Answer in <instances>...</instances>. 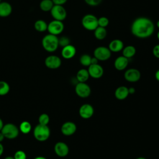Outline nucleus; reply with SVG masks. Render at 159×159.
Returning <instances> with one entry per match:
<instances>
[{
	"label": "nucleus",
	"mask_w": 159,
	"mask_h": 159,
	"mask_svg": "<svg viewBox=\"0 0 159 159\" xmlns=\"http://www.w3.org/2000/svg\"><path fill=\"white\" fill-rule=\"evenodd\" d=\"M132 34L139 39H146L154 32L155 25L152 20L145 17L136 18L130 27Z\"/></svg>",
	"instance_id": "f257e3e1"
},
{
	"label": "nucleus",
	"mask_w": 159,
	"mask_h": 159,
	"mask_svg": "<svg viewBox=\"0 0 159 159\" xmlns=\"http://www.w3.org/2000/svg\"><path fill=\"white\" fill-rule=\"evenodd\" d=\"M42 45L45 51L50 53L54 52L59 47L58 37L50 34H47L42 40Z\"/></svg>",
	"instance_id": "f03ea898"
},
{
	"label": "nucleus",
	"mask_w": 159,
	"mask_h": 159,
	"mask_svg": "<svg viewBox=\"0 0 159 159\" xmlns=\"http://www.w3.org/2000/svg\"><path fill=\"white\" fill-rule=\"evenodd\" d=\"M34 138L39 142H44L48 139L50 136V129L48 125L41 124L37 125L33 131Z\"/></svg>",
	"instance_id": "7ed1b4c3"
},
{
	"label": "nucleus",
	"mask_w": 159,
	"mask_h": 159,
	"mask_svg": "<svg viewBox=\"0 0 159 159\" xmlns=\"http://www.w3.org/2000/svg\"><path fill=\"white\" fill-rule=\"evenodd\" d=\"M81 24L86 30L94 31L98 27V18L92 14H87L83 17Z\"/></svg>",
	"instance_id": "20e7f679"
},
{
	"label": "nucleus",
	"mask_w": 159,
	"mask_h": 159,
	"mask_svg": "<svg viewBox=\"0 0 159 159\" xmlns=\"http://www.w3.org/2000/svg\"><path fill=\"white\" fill-rule=\"evenodd\" d=\"M1 132L5 138L7 139H14L17 138L19 134V129L14 124L7 123L4 125Z\"/></svg>",
	"instance_id": "39448f33"
},
{
	"label": "nucleus",
	"mask_w": 159,
	"mask_h": 159,
	"mask_svg": "<svg viewBox=\"0 0 159 159\" xmlns=\"http://www.w3.org/2000/svg\"><path fill=\"white\" fill-rule=\"evenodd\" d=\"M50 12L52 17L54 20L63 21L66 19L67 16L66 11L63 5L54 4Z\"/></svg>",
	"instance_id": "423d86ee"
},
{
	"label": "nucleus",
	"mask_w": 159,
	"mask_h": 159,
	"mask_svg": "<svg viewBox=\"0 0 159 159\" xmlns=\"http://www.w3.org/2000/svg\"><path fill=\"white\" fill-rule=\"evenodd\" d=\"M93 55L99 61H106L111 58V52L108 47L99 46L94 49Z\"/></svg>",
	"instance_id": "0eeeda50"
},
{
	"label": "nucleus",
	"mask_w": 159,
	"mask_h": 159,
	"mask_svg": "<svg viewBox=\"0 0 159 159\" xmlns=\"http://www.w3.org/2000/svg\"><path fill=\"white\" fill-rule=\"evenodd\" d=\"M75 91L77 96L81 98H87L91 93L90 86L86 83L78 82L75 86Z\"/></svg>",
	"instance_id": "6e6552de"
},
{
	"label": "nucleus",
	"mask_w": 159,
	"mask_h": 159,
	"mask_svg": "<svg viewBox=\"0 0 159 159\" xmlns=\"http://www.w3.org/2000/svg\"><path fill=\"white\" fill-rule=\"evenodd\" d=\"M64 30V24L63 21L53 20L48 24L47 31L49 34L58 35L63 32Z\"/></svg>",
	"instance_id": "1a4fd4ad"
},
{
	"label": "nucleus",
	"mask_w": 159,
	"mask_h": 159,
	"mask_svg": "<svg viewBox=\"0 0 159 159\" xmlns=\"http://www.w3.org/2000/svg\"><path fill=\"white\" fill-rule=\"evenodd\" d=\"M45 65L49 69L55 70L60 67L61 65V58L54 55H49L45 59Z\"/></svg>",
	"instance_id": "9d476101"
},
{
	"label": "nucleus",
	"mask_w": 159,
	"mask_h": 159,
	"mask_svg": "<svg viewBox=\"0 0 159 159\" xmlns=\"http://www.w3.org/2000/svg\"><path fill=\"white\" fill-rule=\"evenodd\" d=\"M124 77L128 82L135 83L140 79L141 73L140 71L136 68H129L125 71Z\"/></svg>",
	"instance_id": "9b49d317"
},
{
	"label": "nucleus",
	"mask_w": 159,
	"mask_h": 159,
	"mask_svg": "<svg viewBox=\"0 0 159 159\" xmlns=\"http://www.w3.org/2000/svg\"><path fill=\"white\" fill-rule=\"evenodd\" d=\"M94 112V107L90 104H84L79 109L80 116L84 119H88L93 117Z\"/></svg>",
	"instance_id": "f8f14e48"
},
{
	"label": "nucleus",
	"mask_w": 159,
	"mask_h": 159,
	"mask_svg": "<svg viewBox=\"0 0 159 159\" xmlns=\"http://www.w3.org/2000/svg\"><path fill=\"white\" fill-rule=\"evenodd\" d=\"M88 73L90 77L94 79L101 78L104 74V69L99 64L90 65L88 68Z\"/></svg>",
	"instance_id": "ddd939ff"
},
{
	"label": "nucleus",
	"mask_w": 159,
	"mask_h": 159,
	"mask_svg": "<svg viewBox=\"0 0 159 159\" xmlns=\"http://www.w3.org/2000/svg\"><path fill=\"white\" fill-rule=\"evenodd\" d=\"M54 152L59 157H65L69 153V147L63 142H58L54 146Z\"/></svg>",
	"instance_id": "4468645a"
},
{
	"label": "nucleus",
	"mask_w": 159,
	"mask_h": 159,
	"mask_svg": "<svg viewBox=\"0 0 159 159\" xmlns=\"http://www.w3.org/2000/svg\"><path fill=\"white\" fill-rule=\"evenodd\" d=\"M77 129L75 123L71 121H66L64 122L61 127V132L65 136H70L73 135Z\"/></svg>",
	"instance_id": "2eb2a0df"
},
{
	"label": "nucleus",
	"mask_w": 159,
	"mask_h": 159,
	"mask_svg": "<svg viewBox=\"0 0 159 159\" xmlns=\"http://www.w3.org/2000/svg\"><path fill=\"white\" fill-rule=\"evenodd\" d=\"M76 53V49L73 45L69 44L62 48L61 55L65 59L69 60L75 57Z\"/></svg>",
	"instance_id": "dca6fc26"
},
{
	"label": "nucleus",
	"mask_w": 159,
	"mask_h": 159,
	"mask_svg": "<svg viewBox=\"0 0 159 159\" xmlns=\"http://www.w3.org/2000/svg\"><path fill=\"white\" fill-rule=\"evenodd\" d=\"M129 64V59L123 55L119 56L116 58L114 62V68L118 71L125 70Z\"/></svg>",
	"instance_id": "f3484780"
},
{
	"label": "nucleus",
	"mask_w": 159,
	"mask_h": 159,
	"mask_svg": "<svg viewBox=\"0 0 159 159\" xmlns=\"http://www.w3.org/2000/svg\"><path fill=\"white\" fill-rule=\"evenodd\" d=\"M124 47L123 42L120 39H114L110 42L108 48L111 52H119Z\"/></svg>",
	"instance_id": "a211bd4d"
},
{
	"label": "nucleus",
	"mask_w": 159,
	"mask_h": 159,
	"mask_svg": "<svg viewBox=\"0 0 159 159\" xmlns=\"http://www.w3.org/2000/svg\"><path fill=\"white\" fill-rule=\"evenodd\" d=\"M12 11V7L10 3L8 2H0V17H6L9 16Z\"/></svg>",
	"instance_id": "6ab92c4d"
},
{
	"label": "nucleus",
	"mask_w": 159,
	"mask_h": 159,
	"mask_svg": "<svg viewBox=\"0 0 159 159\" xmlns=\"http://www.w3.org/2000/svg\"><path fill=\"white\" fill-rule=\"evenodd\" d=\"M129 89L127 86H119L114 92V96L118 100H124L129 96Z\"/></svg>",
	"instance_id": "aec40b11"
},
{
	"label": "nucleus",
	"mask_w": 159,
	"mask_h": 159,
	"mask_svg": "<svg viewBox=\"0 0 159 159\" xmlns=\"http://www.w3.org/2000/svg\"><path fill=\"white\" fill-rule=\"evenodd\" d=\"M90 77L89 74L87 69L81 68L76 73V78L78 82L81 83H86L89 78Z\"/></svg>",
	"instance_id": "412c9836"
},
{
	"label": "nucleus",
	"mask_w": 159,
	"mask_h": 159,
	"mask_svg": "<svg viewBox=\"0 0 159 159\" xmlns=\"http://www.w3.org/2000/svg\"><path fill=\"white\" fill-rule=\"evenodd\" d=\"M122 55L128 59L133 57L136 53V48L134 46L129 45L123 48Z\"/></svg>",
	"instance_id": "4be33fe9"
},
{
	"label": "nucleus",
	"mask_w": 159,
	"mask_h": 159,
	"mask_svg": "<svg viewBox=\"0 0 159 159\" xmlns=\"http://www.w3.org/2000/svg\"><path fill=\"white\" fill-rule=\"evenodd\" d=\"M107 30L106 28L98 26L94 30V35L95 38L99 40H104L107 36Z\"/></svg>",
	"instance_id": "5701e85b"
},
{
	"label": "nucleus",
	"mask_w": 159,
	"mask_h": 159,
	"mask_svg": "<svg viewBox=\"0 0 159 159\" xmlns=\"http://www.w3.org/2000/svg\"><path fill=\"white\" fill-rule=\"evenodd\" d=\"M48 24L42 19L37 20L34 23L35 29L39 32H43L47 30Z\"/></svg>",
	"instance_id": "b1692460"
},
{
	"label": "nucleus",
	"mask_w": 159,
	"mask_h": 159,
	"mask_svg": "<svg viewBox=\"0 0 159 159\" xmlns=\"http://www.w3.org/2000/svg\"><path fill=\"white\" fill-rule=\"evenodd\" d=\"M53 6L52 0H42L39 4L40 9L43 12H50Z\"/></svg>",
	"instance_id": "393cba45"
},
{
	"label": "nucleus",
	"mask_w": 159,
	"mask_h": 159,
	"mask_svg": "<svg viewBox=\"0 0 159 159\" xmlns=\"http://www.w3.org/2000/svg\"><path fill=\"white\" fill-rule=\"evenodd\" d=\"M19 129L20 132H22V134H27L30 132L32 129V125L29 122L24 120L20 124Z\"/></svg>",
	"instance_id": "a878e982"
},
{
	"label": "nucleus",
	"mask_w": 159,
	"mask_h": 159,
	"mask_svg": "<svg viewBox=\"0 0 159 159\" xmlns=\"http://www.w3.org/2000/svg\"><path fill=\"white\" fill-rule=\"evenodd\" d=\"M9 91V84L5 81H0V96L6 95Z\"/></svg>",
	"instance_id": "bb28decb"
},
{
	"label": "nucleus",
	"mask_w": 159,
	"mask_h": 159,
	"mask_svg": "<svg viewBox=\"0 0 159 159\" xmlns=\"http://www.w3.org/2000/svg\"><path fill=\"white\" fill-rule=\"evenodd\" d=\"M91 57L88 54H83L80 58V63L84 66H89L91 65Z\"/></svg>",
	"instance_id": "cd10ccee"
},
{
	"label": "nucleus",
	"mask_w": 159,
	"mask_h": 159,
	"mask_svg": "<svg viewBox=\"0 0 159 159\" xmlns=\"http://www.w3.org/2000/svg\"><path fill=\"white\" fill-rule=\"evenodd\" d=\"M38 121H39V124L48 125V124L50 122V117L47 114L43 113L39 116Z\"/></svg>",
	"instance_id": "c85d7f7f"
},
{
	"label": "nucleus",
	"mask_w": 159,
	"mask_h": 159,
	"mask_svg": "<svg viewBox=\"0 0 159 159\" xmlns=\"http://www.w3.org/2000/svg\"><path fill=\"white\" fill-rule=\"evenodd\" d=\"M109 20L108 18L106 17L102 16V17H100L99 18H98V26L99 27L106 28L109 25Z\"/></svg>",
	"instance_id": "c756f323"
},
{
	"label": "nucleus",
	"mask_w": 159,
	"mask_h": 159,
	"mask_svg": "<svg viewBox=\"0 0 159 159\" xmlns=\"http://www.w3.org/2000/svg\"><path fill=\"white\" fill-rule=\"evenodd\" d=\"M70 44V39L66 36H62L58 38V45L62 48Z\"/></svg>",
	"instance_id": "7c9ffc66"
},
{
	"label": "nucleus",
	"mask_w": 159,
	"mask_h": 159,
	"mask_svg": "<svg viewBox=\"0 0 159 159\" xmlns=\"http://www.w3.org/2000/svg\"><path fill=\"white\" fill-rule=\"evenodd\" d=\"M14 159H26L27 158V155L25 152L23 150H17L15 152L14 157Z\"/></svg>",
	"instance_id": "2f4dec72"
},
{
	"label": "nucleus",
	"mask_w": 159,
	"mask_h": 159,
	"mask_svg": "<svg viewBox=\"0 0 159 159\" xmlns=\"http://www.w3.org/2000/svg\"><path fill=\"white\" fill-rule=\"evenodd\" d=\"M84 2L90 6H97L101 4L102 0H84Z\"/></svg>",
	"instance_id": "473e14b6"
},
{
	"label": "nucleus",
	"mask_w": 159,
	"mask_h": 159,
	"mask_svg": "<svg viewBox=\"0 0 159 159\" xmlns=\"http://www.w3.org/2000/svg\"><path fill=\"white\" fill-rule=\"evenodd\" d=\"M152 53L155 57H156L157 58H159V44L154 46L152 50Z\"/></svg>",
	"instance_id": "72a5a7b5"
},
{
	"label": "nucleus",
	"mask_w": 159,
	"mask_h": 159,
	"mask_svg": "<svg viewBox=\"0 0 159 159\" xmlns=\"http://www.w3.org/2000/svg\"><path fill=\"white\" fill-rule=\"evenodd\" d=\"M68 0H52L53 4L55 5H63Z\"/></svg>",
	"instance_id": "f704fd0d"
},
{
	"label": "nucleus",
	"mask_w": 159,
	"mask_h": 159,
	"mask_svg": "<svg viewBox=\"0 0 159 159\" xmlns=\"http://www.w3.org/2000/svg\"><path fill=\"white\" fill-rule=\"evenodd\" d=\"M98 60L96 58V57H91V65H93V64H97V63H98Z\"/></svg>",
	"instance_id": "c9c22d12"
},
{
	"label": "nucleus",
	"mask_w": 159,
	"mask_h": 159,
	"mask_svg": "<svg viewBox=\"0 0 159 159\" xmlns=\"http://www.w3.org/2000/svg\"><path fill=\"white\" fill-rule=\"evenodd\" d=\"M129 89V94H133L135 93V89L133 87H130V88H128Z\"/></svg>",
	"instance_id": "e433bc0d"
},
{
	"label": "nucleus",
	"mask_w": 159,
	"mask_h": 159,
	"mask_svg": "<svg viewBox=\"0 0 159 159\" xmlns=\"http://www.w3.org/2000/svg\"><path fill=\"white\" fill-rule=\"evenodd\" d=\"M155 79H156L158 81H159V70H158L156 71V72H155Z\"/></svg>",
	"instance_id": "4c0bfd02"
},
{
	"label": "nucleus",
	"mask_w": 159,
	"mask_h": 159,
	"mask_svg": "<svg viewBox=\"0 0 159 159\" xmlns=\"http://www.w3.org/2000/svg\"><path fill=\"white\" fill-rule=\"evenodd\" d=\"M3 152H4V147L2 144L0 142V157L2 155Z\"/></svg>",
	"instance_id": "58836bf2"
},
{
	"label": "nucleus",
	"mask_w": 159,
	"mask_h": 159,
	"mask_svg": "<svg viewBox=\"0 0 159 159\" xmlns=\"http://www.w3.org/2000/svg\"><path fill=\"white\" fill-rule=\"evenodd\" d=\"M4 135H3V134L0 131V142L1 143V142H2L3 140H4Z\"/></svg>",
	"instance_id": "ea45409f"
},
{
	"label": "nucleus",
	"mask_w": 159,
	"mask_h": 159,
	"mask_svg": "<svg viewBox=\"0 0 159 159\" xmlns=\"http://www.w3.org/2000/svg\"><path fill=\"white\" fill-rule=\"evenodd\" d=\"M3 126H4L3 121H2V119L0 118V131L2 130V129Z\"/></svg>",
	"instance_id": "a19ab883"
},
{
	"label": "nucleus",
	"mask_w": 159,
	"mask_h": 159,
	"mask_svg": "<svg viewBox=\"0 0 159 159\" xmlns=\"http://www.w3.org/2000/svg\"><path fill=\"white\" fill-rule=\"evenodd\" d=\"M34 159H47V158H46L45 157H42V156H38V157H35V158H34Z\"/></svg>",
	"instance_id": "79ce46f5"
},
{
	"label": "nucleus",
	"mask_w": 159,
	"mask_h": 159,
	"mask_svg": "<svg viewBox=\"0 0 159 159\" xmlns=\"http://www.w3.org/2000/svg\"><path fill=\"white\" fill-rule=\"evenodd\" d=\"M4 159H14V158L13 157H11V156H7L6 157H5Z\"/></svg>",
	"instance_id": "37998d69"
},
{
	"label": "nucleus",
	"mask_w": 159,
	"mask_h": 159,
	"mask_svg": "<svg viewBox=\"0 0 159 159\" xmlns=\"http://www.w3.org/2000/svg\"><path fill=\"white\" fill-rule=\"evenodd\" d=\"M136 159H147V158L145 157H139L137 158Z\"/></svg>",
	"instance_id": "c03bdc74"
},
{
	"label": "nucleus",
	"mask_w": 159,
	"mask_h": 159,
	"mask_svg": "<svg viewBox=\"0 0 159 159\" xmlns=\"http://www.w3.org/2000/svg\"><path fill=\"white\" fill-rule=\"evenodd\" d=\"M157 27L159 29V20L157 22Z\"/></svg>",
	"instance_id": "a18cd8bd"
},
{
	"label": "nucleus",
	"mask_w": 159,
	"mask_h": 159,
	"mask_svg": "<svg viewBox=\"0 0 159 159\" xmlns=\"http://www.w3.org/2000/svg\"><path fill=\"white\" fill-rule=\"evenodd\" d=\"M157 39L159 40V31L157 32Z\"/></svg>",
	"instance_id": "49530a36"
},
{
	"label": "nucleus",
	"mask_w": 159,
	"mask_h": 159,
	"mask_svg": "<svg viewBox=\"0 0 159 159\" xmlns=\"http://www.w3.org/2000/svg\"><path fill=\"white\" fill-rule=\"evenodd\" d=\"M1 1H2V0H0V2H1Z\"/></svg>",
	"instance_id": "de8ad7c7"
}]
</instances>
